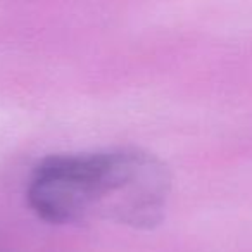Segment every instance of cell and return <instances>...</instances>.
<instances>
[{
  "label": "cell",
  "mask_w": 252,
  "mask_h": 252,
  "mask_svg": "<svg viewBox=\"0 0 252 252\" xmlns=\"http://www.w3.org/2000/svg\"><path fill=\"white\" fill-rule=\"evenodd\" d=\"M169 190L171 176L158 158L121 149L47 158L36 166L26 195L50 223L98 216L147 230L164 218Z\"/></svg>",
  "instance_id": "6da1fadb"
}]
</instances>
